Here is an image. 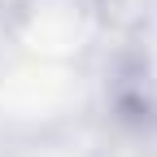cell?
Masks as SVG:
<instances>
[{"label":"cell","instance_id":"1","mask_svg":"<svg viewBox=\"0 0 157 157\" xmlns=\"http://www.w3.org/2000/svg\"><path fill=\"white\" fill-rule=\"evenodd\" d=\"M0 26L39 61H74L101 31V0H0Z\"/></svg>","mask_w":157,"mask_h":157}]
</instances>
